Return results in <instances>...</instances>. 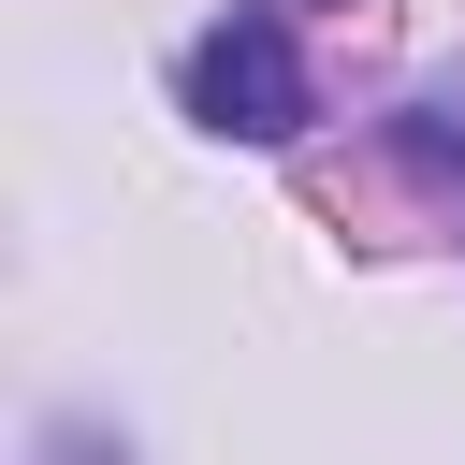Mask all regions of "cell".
Here are the masks:
<instances>
[{
  "label": "cell",
  "mask_w": 465,
  "mask_h": 465,
  "mask_svg": "<svg viewBox=\"0 0 465 465\" xmlns=\"http://www.w3.org/2000/svg\"><path fill=\"white\" fill-rule=\"evenodd\" d=\"M189 116L232 131V145H291V131H305V58H291V29H276V15H218V29L189 44Z\"/></svg>",
  "instance_id": "obj_1"
}]
</instances>
